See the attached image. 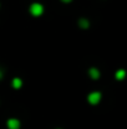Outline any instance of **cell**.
Listing matches in <instances>:
<instances>
[{
  "instance_id": "1",
  "label": "cell",
  "mask_w": 127,
  "mask_h": 129,
  "mask_svg": "<svg viewBox=\"0 0 127 129\" xmlns=\"http://www.w3.org/2000/svg\"><path fill=\"white\" fill-rule=\"evenodd\" d=\"M29 11H30V14L33 16H40V15L44 14L45 8H44V5L41 3H33L30 5V8H29Z\"/></svg>"
},
{
  "instance_id": "9",
  "label": "cell",
  "mask_w": 127,
  "mask_h": 129,
  "mask_svg": "<svg viewBox=\"0 0 127 129\" xmlns=\"http://www.w3.org/2000/svg\"><path fill=\"white\" fill-rule=\"evenodd\" d=\"M61 1H62L64 4H70V3H71L72 0H61Z\"/></svg>"
},
{
  "instance_id": "5",
  "label": "cell",
  "mask_w": 127,
  "mask_h": 129,
  "mask_svg": "<svg viewBox=\"0 0 127 129\" xmlns=\"http://www.w3.org/2000/svg\"><path fill=\"white\" fill-rule=\"evenodd\" d=\"M77 25H79L81 29H87V28L90 26V21H88V19H86V18H80V19L77 20Z\"/></svg>"
},
{
  "instance_id": "2",
  "label": "cell",
  "mask_w": 127,
  "mask_h": 129,
  "mask_svg": "<svg viewBox=\"0 0 127 129\" xmlns=\"http://www.w3.org/2000/svg\"><path fill=\"white\" fill-rule=\"evenodd\" d=\"M102 99V94L100 91H91L88 95H87V102L91 104V105H97Z\"/></svg>"
},
{
  "instance_id": "4",
  "label": "cell",
  "mask_w": 127,
  "mask_h": 129,
  "mask_svg": "<svg viewBox=\"0 0 127 129\" xmlns=\"http://www.w3.org/2000/svg\"><path fill=\"white\" fill-rule=\"evenodd\" d=\"M87 74H88V77H90L91 79H93V80L98 79V78H100V75H101L100 70H98L97 68H95V67H91V68L87 70Z\"/></svg>"
},
{
  "instance_id": "3",
  "label": "cell",
  "mask_w": 127,
  "mask_h": 129,
  "mask_svg": "<svg viewBox=\"0 0 127 129\" xmlns=\"http://www.w3.org/2000/svg\"><path fill=\"white\" fill-rule=\"evenodd\" d=\"M8 129H20V120L16 118H10L6 122Z\"/></svg>"
},
{
  "instance_id": "10",
  "label": "cell",
  "mask_w": 127,
  "mask_h": 129,
  "mask_svg": "<svg viewBox=\"0 0 127 129\" xmlns=\"http://www.w3.org/2000/svg\"><path fill=\"white\" fill-rule=\"evenodd\" d=\"M59 129H60V128H59Z\"/></svg>"
},
{
  "instance_id": "8",
  "label": "cell",
  "mask_w": 127,
  "mask_h": 129,
  "mask_svg": "<svg viewBox=\"0 0 127 129\" xmlns=\"http://www.w3.org/2000/svg\"><path fill=\"white\" fill-rule=\"evenodd\" d=\"M3 77H4V72H3V69L0 68V80L3 79Z\"/></svg>"
},
{
  "instance_id": "6",
  "label": "cell",
  "mask_w": 127,
  "mask_h": 129,
  "mask_svg": "<svg viewBox=\"0 0 127 129\" xmlns=\"http://www.w3.org/2000/svg\"><path fill=\"white\" fill-rule=\"evenodd\" d=\"M125 77H126V70L125 69H118L115 73V78L117 80H122V79H125Z\"/></svg>"
},
{
  "instance_id": "7",
  "label": "cell",
  "mask_w": 127,
  "mask_h": 129,
  "mask_svg": "<svg viewBox=\"0 0 127 129\" xmlns=\"http://www.w3.org/2000/svg\"><path fill=\"white\" fill-rule=\"evenodd\" d=\"M11 84H13V88H14V89H20V88L23 86V80H21L20 78H14L13 82H11Z\"/></svg>"
}]
</instances>
